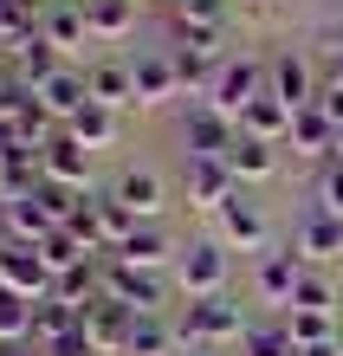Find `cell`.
<instances>
[{"label":"cell","mask_w":343,"mask_h":356,"mask_svg":"<svg viewBox=\"0 0 343 356\" xmlns=\"http://www.w3.org/2000/svg\"><path fill=\"white\" fill-rule=\"evenodd\" d=\"M246 324H253V318L221 291V298H188V305H182L175 337L195 343V350H214V343H227V337H246Z\"/></svg>","instance_id":"obj_1"},{"label":"cell","mask_w":343,"mask_h":356,"mask_svg":"<svg viewBox=\"0 0 343 356\" xmlns=\"http://www.w3.org/2000/svg\"><path fill=\"white\" fill-rule=\"evenodd\" d=\"M266 85H272V65H266V58H253V52H240V58H221L207 104H214L221 117H233V123H240V111H246L253 97H266Z\"/></svg>","instance_id":"obj_2"},{"label":"cell","mask_w":343,"mask_h":356,"mask_svg":"<svg viewBox=\"0 0 343 356\" xmlns=\"http://www.w3.org/2000/svg\"><path fill=\"white\" fill-rule=\"evenodd\" d=\"M104 298H117L123 311H136V318H156L162 298H168V285L156 279V272H136V266H123V259H104Z\"/></svg>","instance_id":"obj_3"},{"label":"cell","mask_w":343,"mask_h":356,"mask_svg":"<svg viewBox=\"0 0 343 356\" xmlns=\"http://www.w3.org/2000/svg\"><path fill=\"white\" fill-rule=\"evenodd\" d=\"M175 285H182V298H221L227 291V246L221 240H195L182 253V266H175Z\"/></svg>","instance_id":"obj_4"},{"label":"cell","mask_w":343,"mask_h":356,"mask_svg":"<svg viewBox=\"0 0 343 356\" xmlns=\"http://www.w3.org/2000/svg\"><path fill=\"white\" fill-rule=\"evenodd\" d=\"M182 188H188V207H207V214H221V207L240 195V181H233L227 156H188Z\"/></svg>","instance_id":"obj_5"},{"label":"cell","mask_w":343,"mask_h":356,"mask_svg":"<svg viewBox=\"0 0 343 356\" xmlns=\"http://www.w3.org/2000/svg\"><path fill=\"white\" fill-rule=\"evenodd\" d=\"M0 285L19 291V298H52V266L39 259V246H19V240H0Z\"/></svg>","instance_id":"obj_6"},{"label":"cell","mask_w":343,"mask_h":356,"mask_svg":"<svg viewBox=\"0 0 343 356\" xmlns=\"http://www.w3.org/2000/svg\"><path fill=\"white\" fill-rule=\"evenodd\" d=\"M182 143H188V156H227L233 143H240V123L221 117L214 104H188V117H182Z\"/></svg>","instance_id":"obj_7"},{"label":"cell","mask_w":343,"mask_h":356,"mask_svg":"<svg viewBox=\"0 0 343 356\" xmlns=\"http://www.w3.org/2000/svg\"><path fill=\"white\" fill-rule=\"evenodd\" d=\"M221 240L227 246H240V253H266V240H272V220H266V207L246 195H233L227 207H221Z\"/></svg>","instance_id":"obj_8"},{"label":"cell","mask_w":343,"mask_h":356,"mask_svg":"<svg viewBox=\"0 0 343 356\" xmlns=\"http://www.w3.org/2000/svg\"><path fill=\"white\" fill-rule=\"evenodd\" d=\"M266 65H272V85L266 91L285 104V111H311V104H317V72H311L305 52H272Z\"/></svg>","instance_id":"obj_9"},{"label":"cell","mask_w":343,"mask_h":356,"mask_svg":"<svg viewBox=\"0 0 343 356\" xmlns=\"http://www.w3.org/2000/svg\"><path fill=\"white\" fill-rule=\"evenodd\" d=\"M39 39L52 52H78L91 39V19H84V0H46L39 7Z\"/></svg>","instance_id":"obj_10"},{"label":"cell","mask_w":343,"mask_h":356,"mask_svg":"<svg viewBox=\"0 0 343 356\" xmlns=\"http://www.w3.org/2000/svg\"><path fill=\"white\" fill-rule=\"evenodd\" d=\"M130 78H136V104H168L182 97V78H175V52H136L130 58Z\"/></svg>","instance_id":"obj_11"},{"label":"cell","mask_w":343,"mask_h":356,"mask_svg":"<svg viewBox=\"0 0 343 356\" xmlns=\"http://www.w3.org/2000/svg\"><path fill=\"white\" fill-rule=\"evenodd\" d=\"M39 175H46V181H65V188H84V181H91V149H84L72 130H58L46 149H39Z\"/></svg>","instance_id":"obj_12"},{"label":"cell","mask_w":343,"mask_h":356,"mask_svg":"<svg viewBox=\"0 0 343 356\" xmlns=\"http://www.w3.org/2000/svg\"><path fill=\"white\" fill-rule=\"evenodd\" d=\"M292 253H298V259H311V266L343 259V220H330L324 207H311V214L298 220V234H292Z\"/></svg>","instance_id":"obj_13"},{"label":"cell","mask_w":343,"mask_h":356,"mask_svg":"<svg viewBox=\"0 0 343 356\" xmlns=\"http://www.w3.org/2000/svg\"><path fill=\"white\" fill-rule=\"evenodd\" d=\"M298 279H305V259L292 253H260V266H253V291H260L266 305H292V291H298Z\"/></svg>","instance_id":"obj_14"},{"label":"cell","mask_w":343,"mask_h":356,"mask_svg":"<svg viewBox=\"0 0 343 356\" xmlns=\"http://www.w3.org/2000/svg\"><path fill=\"white\" fill-rule=\"evenodd\" d=\"M130 324H136V311H123L117 298H97L91 311H84V337L97 343V356H123V343H130Z\"/></svg>","instance_id":"obj_15"},{"label":"cell","mask_w":343,"mask_h":356,"mask_svg":"<svg viewBox=\"0 0 343 356\" xmlns=\"http://www.w3.org/2000/svg\"><path fill=\"white\" fill-rule=\"evenodd\" d=\"M84 85H91V104H136V78H130V58H97V65H84Z\"/></svg>","instance_id":"obj_16"},{"label":"cell","mask_w":343,"mask_h":356,"mask_svg":"<svg viewBox=\"0 0 343 356\" xmlns=\"http://www.w3.org/2000/svg\"><path fill=\"white\" fill-rule=\"evenodd\" d=\"M337 136H343V130L324 117V104H311V111L292 117V136H285V143H292V156H337Z\"/></svg>","instance_id":"obj_17"},{"label":"cell","mask_w":343,"mask_h":356,"mask_svg":"<svg viewBox=\"0 0 343 356\" xmlns=\"http://www.w3.org/2000/svg\"><path fill=\"white\" fill-rule=\"evenodd\" d=\"M292 117L298 111H285V104L266 91V97H253L246 111H240V136H253V143H285L292 136Z\"/></svg>","instance_id":"obj_18"},{"label":"cell","mask_w":343,"mask_h":356,"mask_svg":"<svg viewBox=\"0 0 343 356\" xmlns=\"http://www.w3.org/2000/svg\"><path fill=\"white\" fill-rule=\"evenodd\" d=\"M0 220H7V240H19V246H46L58 234V220L39 201H7V207H0Z\"/></svg>","instance_id":"obj_19"},{"label":"cell","mask_w":343,"mask_h":356,"mask_svg":"<svg viewBox=\"0 0 343 356\" xmlns=\"http://www.w3.org/2000/svg\"><path fill=\"white\" fill-rule=\"evenodd\" d=\"M84 330V311L78 305H65V298H39L33 305V343L46 350V343H58V337H78Z\"/></svg>","instance_id":"obj_20"},{"label":"cell","mask_w":343,"mask_h":356,"mask_svg":"<svg viewBox=\"0 0 343 356\" xmlns=\"http://www.w3.org/2000/svg\"><path fill=\"white\" fill-rule=\"evenodd\" d=\"M111 195L130 207L136 220H156V207H162V175H156V169H123Z\"/></svg>","instance_id":"obj_21"},{"label":"cell","mask_w":343,"mask_h":356,"mask_svg":"<svg viewBox=\"0 0 343 356\" xmlns=\"http://www.w3.org/2000/svg\"><path fill=\"white\" fill-rule=\"evenodd\" d=\"M39 104H46V111L58 117V123H72L84 104H91V85H84V72H58V78H46V85L33 91Z\"/></svg>","instance_id":"obj_22"},{"label":"cell","mask_w":343,"mask_h":356,"mask_svg":"<svg viewBox=\"0 0 343 356\" xmlns=\"http://www.w3.org/2000/svg\"><path fill=\"white\" fill-rule=\"evenodd\" d=\"M91 214H97V246H104V253H117V246L143 227V220H136L117 195H91Z\"/></svg>","instance_id":"obj_23"},{"label":"cell","mask_w":343,"mask_h":356,"mask_svg":"<svg viewBox=\"0 0 343 356\" xmlns=\"http://www.w3.org/2000/svg\"><path fill=\"white\" fill-rule=\"evenodd\" d=\"M111 259H123V266H136V272H156V266L168 259V234H162L156 220H143V227H136V234H130V240L117 246Z\"/></svg>","instance_id":"obj_24"},{"label":"cell","mask_w":343,"mask_h":356,"mask_svg":"<svg viewBox=\"0 0 343 356\" xmlns=\"http://www.w3.org/2000/svg\"><path fill=\"white\" fill-rule=\"evenodd\" d=\"M65 130L84 143V149H111V143H117V130H123V123H117V111H111V104H84V111L65 123Z\"/></svg>","instance_id":"obj_25"},{"label":"cell","mask_w":343,"mask_h":356,"mask_svg":"<svg viewBox=\"0 0 343 356\" xmlns=\"http://www.w3.org/2000/svg\"><path fill=\"white\" fill-rule=\"evenodd\" d=\"M227 169H233V181H266L272 169H278V156H272V143H253V136H240V143H233V149H227Z\"/></svg>","instance_id":"obj_26"},{"label":"cell","mask_w":343,"mask_h":356,"mask_svg":"<svg viewBox=\"0 0 343 356\" xmlns=\"http://www.w3.org/2000/svg\"><path fill=\"white\" fill-rule=\"evenodd\" d=\"M84 19H91V39H123L136 26V0H84Z\"/></svg>","instance_id":"obj_27"},{"label":"cell","mask_w":343,"mask_h":356,"mask_svg":"<svg viewBox=\"0 0 343 356\" xmlns=\"http://www.w3.org/2000/svg\"><path fill=\"white\" fill-rule=\"evenodd\" d=\"M175 343H182V337H175V324L156 311V318H136V324H130V343H123V356H168Z\"/></svg>","instance_id":"obj_28"},{"label":"cell","mask_w":343,"mask_h":356,"mask_svg":"<svg viewBox=\"0 0 343 356\" xmlns=\"http://www.w3.org/2000/svg\"><path fill=\"white\" fill-rule=\"evenodd\" d=\"M278 324H285V337H292L298 350H311V343H330V337H337V324L324 318V311H292V305H285V318H278Z\"/></svg>","instance_id":"obj_29"},{"label":"cell","mask_w":343,"mask_h":356,"mask_svg":"<svg viewBox=\"0 0 343 356\" xmlns=\"http://www.w3.org/2000/svg\"><path fill=\"white\" fill-rule=\"evenodd\" d=\"M33 337V298L0 285V343H26Z\"/></svg>","instance_id":"obj_30"},{"label":"cell","mask_w":343,"mask_h":356,"mask_svg":"<svg viewBox=\"0 0 343 356\" xmlns=\"http://www.w3.org/2000/svg\"><path fill=\"white\" fill-rule=\"evenodd\" d=\"M39 259H46V266H52V279H58V272H72V266H84V259H91V246H84L72 227H58V234L39 246Z\"/></svg>","instance_id":"obj_31"},{"label":"cell","mask_w":343,"mask_h":356,"mask_svg":"<svg viewBox=\"0 0 343 356\" xmlns=\"http://www.w3.org/2000/svg\"><path fill=\"white\" fill-rule=\"evenodd\" d=\"M240 356H298V343L285 337V324H246Z\"/></svg>","instance_id":"obj_32"},{"label":"cell","mask_w":343,"mask_h":356,"mask_svg":"<svg viewBox=\"0 0 343 356\" xmlns=\"http://www.w3.org/2000/svg\"><path fill=\"white\" fill-rule=\"evenodd\" d=\"M292 311H337V285L324 279V272H305V279H298V291H292Z\"/></svg>","instance_id":"obj_33"},{"label":"cell","mask_w":343,"mask_h":356,"mask_svg":"<svg viewBox=\"0 0 343 356\" xmlns=\"http://www.w3.org/2000/svg\"><path fill=\"white\" fill-rule=\"evenodd\" d=\"M175 19H182V26H214V33H221L227 26V0H182Z\"/></svg>","instance_id":"obj_34"},{"label":"cell","mask_w":343,"mask_h":356,"mask_svg":"<svg viewBox=\"0 0 343 356\" xmlns=\"http://www.w3.org/2000/svg\"><path fill=\"white\" fill-rule=\"evenodd\" d=\"M175 52H201V58H221V33H214V26H182V19H175Z\"/></svg>","instance_id":"obj_35"},{"label":"cell","mask_w":343,"mask_h":356,"mask_svg":"<svg viewBox=\"0 0 343 356\" xmlns=\"http://www.w3.org/2000/svg\"><path fill=\"white\" fill-rule=\"evenodd\" d=\"M317 207H324L330 220H343V162H330V169L317 175Z\"/></svg>","instance_id":"obj_36"},{"label":"cell","mask_w":343,"mask_h":356,"mask_svg":"<svg viewBox=\"0 0 343 356\" xmlns=\"http://www.w3.org/2000/svg\"><path fill=\"white\" fill-rule=\"evenodd\" d=\"M46 356H97V343L78 330V337H58V343H46Z\"/></svg>","instance_id":"obj_37"},{"label":"cell","mask_w":343,"mask_h":356,"mask_svg":"<svg viewBox=\"0 0 343 356\" xmlns=\"http://www.w3.org/2000/svg\"><path fill=\"white\" fill-rule=\"evenodd\" d=\"M317 104H324V117L343 130V91H337V85H330V91H317Z\"/></svg>","instance_id":"obj_38"},{"label":"cell","mask_w":343,"mask_h":356,"mask_svg":"<svg viewBox=\"0 0 343 356\" xmlns=\"http://www.w3.org/2000/svg\"><path fill=\"white\" fill-rule=\"evenodd\" d=\"M298 356H343V337H330V343H311V350H298Z\"/></svg>","instance_id":"obj_39"},{"label":"cell","mask_w":343,"mask_h":356,"mask_svg":"<svg viewBox=\"0 0 343 356\" xmlns=\"http://www.w3.org/2000/svg\"><path fill=\"white\" fill-rule=\"evenodd\" d=\"M324 46H330V58H343V26H337V33L324 39Z\"/></svg>","instance_id":"obj_40"},{"label":"cell","mask_w":343,"mask_h":356,"mask_svg":"<svg viewBox=\"0 0 343 356\" xmlns=\"http://www.w3.org/2000/svg\"><path fill=\"white\" fill-rule=\"evenodd\" d=\"M0 356H33V350L26 343H0Z\"/></svg>","instance_id":"obj_41"},{"label":"cell","mask_w":343,"mask_h":356,"mask_svg":"<svg viewBox=\"0 0 343 356\" xmlns=\"http://www.w3.org/2000/svg\"><path fill=\"white\" fill-rule=\"evenodd\" d=\"M330 162H343V136H337V156H330Z\"/></svg>","instance_id":"obj_42"},{"label":"cell","mask_w":343,"mask_h":356,"mask_svg":"<svg viewBox=\"0 0 343 356\" xmlns=\"http://www.w3.org/2000/svg\"><path fill=\"white\" fill-rule=\"evenodd\" d=\"M195 356H214V350H195Z\"/></svg>","instance_id":"obj_43"},{"label":"cell","mask_w":343,"mask_h":356,"mask_svg":"<svg viewBox=\"0 0 343 356\" xmlns=\"http://www.w3.org/2000/svg\"><path fill=\"white\" fill-rule=\"evenodd\" d=\"M39 7H46V0H39Z\"/></svg>","instance_id":"obj_44"}]
</instances>
